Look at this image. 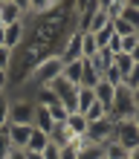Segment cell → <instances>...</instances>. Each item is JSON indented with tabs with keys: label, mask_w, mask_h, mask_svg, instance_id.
<instances>
[{
	"label": "cell",
	"mask_w": 139,
	"mask_h": 159,
	"mask_svg": "<svg viewBox=\"0 0 139 159\" xmlns=\"http://www.w3.org/2000/svg\"><path fill=\"white\" fill-rule=\"evenodd\" d=\"M131 93H133V104H136V107H139V84H136V87H133V90H131Z\"/></svg>",
	"instance_id": "32"
},
{
	"label": "cell",
	"mask_w": 139,
	"mask_h": 159,
	"mask_svg": "<svg viewBox=\"0 0 139 159\" xmlns=\"http://www.w3.org/2000/svg\"><path fill=\"white\" fill-rule=\"evenodd\" d=\"M125 3L127 0H101V9H104V15L110 17V20H119L125 12Z\"/></svg>",
	"instance_id": "15"
},
{
	"label": "cell",
	"mask_w": 139,
	"mask_h": 159,
	"mask_svg": "<svg viewBox=\"0 0 139 159\" xmlns=\"http://www.w3.org/2000/svg\"><path fill=\"white\" fill-rule=\"evenodd\" d=\"M6 159H26V151H21V148H12V151L6 153Z\"/></svg>",
	"instance_id": "30"
},
{
	"label": "cell",
	"mask_w": 139,
	"mask_h": 159,
	"mask_svg": "<svg viewBox=\"0 0 139 159\" xmlns=\"http://www.w3.org/2000/svg\"><path fill=\"white\" fill-rule=\"evenodd\" d=\"M101 151H104V159H127V153H131V151H125L116 139H113V142H107Z\"/></svg>",
	"instance_id": "19"
},
{
	"label": "cell",
	"mask_w": 139,
	"mask_h": 159,
	"mask_svg": "<svg viewBox=\"0 0 139 159\" xmlns=\"http://www.w3.org/2000/svg\"><path fill=\"white\" fill-rule=\"evenodd\" d=\"M113 67H116V72H119V75L125 78L127 72L133 70V58H131V55H122V52H119L116 58H113Z\"/></svg>",
	"instance_id": "20"
},
{
	"label": "cell",
	"mask_w": 139,
	"mask_h": 159,
	"mask_svg": "<svg viewBox=\"0 0 139 159\" xmlns=\"http://www.w3.org/2000/svg\"><path fill=\"white\" fill-rule=\"evenodd\" d=\"M93 38H96V46H99V49H107V43L116 38V35H113V23H107L104 29H99Z\"/></svg>",
	"instance_id": "21"
},
{
	"label": "cell",
	"mask_w": 139,
	"mask_h": 159,
	"mask_svg": "<svg viewBox=\"0 0 139 159\" xmlns=\"http://www.w3.org/2000/svg\"><path fill=\"white\" fill-rule=\"evenodd\" d=\"M136 35H139V29H136Z\"/></svg>",
	"instance_id": "36"
},
{
	"label": "cell",
	"mask_w": 139,
	"mask_h": 159,
	"mask_svg": "<svg viewBox=\"0 0 139 159\" xmlns=\"http://www.w3.org/2000/svg\"><path fill=\"white\" fill-rule=\"evenodd\" d=\"M96 52H99V46H96V38H93L90 32H81V58H84V61H90Z\"/></svg>",
	"instance_id": "17"
},
{
	"label": "cell",
	"mask_w": 139,
	"mask_h": 159,
	"mask_svg": "<svg viewBox=\"0 0 139 159\" xmlns=\"http://www.w3.org/2000/svg\"><path fill=\"white\" fill-rule=\"evenodd\" d=\"M32 127L35 130H41V133H46L49 136L52 133V119H49V113H46V107H35V119H32Z\"/></svg>",
	"instance_id": "10"
},
{
	"label": "cell",
	"mask_w": 139,
	"mask_h": 159,
	"mask_svg": "<svg viewBox=\"0 0 139 159\" xmlns=\"http://www.w3.org/2000/svg\"><path fill=\"white\" fill-rule=\"evenodd\" d=\"M44 159H61V148L49 142V145L44 148Z\"/></svg>",
	"instance_id": "29"
},
{
	"label": "cell",
	"mask_w": 139,
	"mask_h": 159,
	"mask_svg": "<svg viewBox=\"0 0 139 159\" xmlns=\"http://www.w3.org/2000/svg\"><path fill=\"white\" fill-rule=\"evenodd\" d=\"M107 116V110L104 107H101L99 104V101H93V107L87 110V113H84V119H87V125H93V121H101V119H104Z\"/></svg>",
	"instance_id": "24"
},
{
	"label": "cell",
	"mask_w": 139,
	"mask_h": 159,
	"mask_svg": "<svg viewBox=\"0 0 139 159\" xmlns=\"http://www.w3.org/2000/svg\"><path fill=\"white\" fill-rule=\"evenodd\" d=\"M26 159H44V153H29L26 151Z\"/></svg>",
	"instance_id": "33"
},
{
	"label": "cell",
	"mask_w": 139,
	"mask_h": 159,
	"mask_svg": "<svg viewBox=\"0 0 139 159\" xmlns=\"http://www.w3.org/2000/svg\"><path fill=\"white\" fill-rule=\"evenodd\" d=\"M61 61L64 64H72V61H84L81 58V32H72L67 41H64V46H61Z\"/></svg>",
	"instance_id": "7"
},
{
	"label": "cell",
	"mask_w": 139,
	"mask_h": 159,
	"mask_svg": "<svg viewBox=\"0 0 139 159\" xmlns=\"http://www.w3.org/2000/svg\"><path fill=\"white\" fill-rule=\"evenodd\" d=\"M46 113H49V119H52V125H64L67 121V110H64V104H55V107H46Z\"/></svg>",
	"instance_id": "26"
},
{
	"label": "cell",
	"mask_w": 139,
	"mask_h": 159,
	"mask_svg": "<svg viewBox=\"0 0 139 159\" xmlns=\"http://www.w3.org/2000/svg\"><path fill=\"white\" fill-rule=\"evenodd\" d=\"M61 159H78V153L72 151V148H67V145H64V148H61Z\"/></svg>",
	"instance_id": "31"
},
{
	"label": "cell",
	"mask_w": 139,
	"mask_h": 159,
	"mask_svg": "<svg viewBox=\"0 0 139 159\" xmlns=\"http://www.w3.org/2000/svg\"><path fill=\"white\" fill-rule=\"evenodd\" d=\"M93 96H96V101H99V104L107 110V116H110V107H113V96H116V87H110V84L99 81L96 87H93Z\"/></svg>",
	"instance_id": "9"
},
{
	"label": "cell",
	"mask_w": 139,
	"mask_h": 159,
	"mask_svg": "<svg viewBox=\"0 0 139 159\" xmlns=\"http://www.w3.org/2000/svg\"><path fill=\"white\" fill-rule=\"evenodd\" d=\"M127 159H139V148H133V151L127 153Z\"/></svg>",
	"instance_id": "34"
},
{
	"label": "cell",
	"mask_w": 139,
	"mask_h": 159,
	"mask_svg": "<svg viewBox=\"0 0 139 159\" xmlns=\"http://www.w3.org/2000/svg\"><path fill=\"white\" fill-rule=\"evenodd\" d=\"M0 26H3V23H0Z\"/></svg>",
	"instance_id": "37"
},
{
	"label": "cell",
	"mask_w": 139,
	"mask_h": 159,
	"mask_svg": "<svg viewBox=\"0 0 139 159\" xmlns=\"http://www.w3.org/2000/svg\"><path fill=\"white\" fill-rule=\"evenodd\" d=\"M12 58H15V52L6 49V46H0V70L9 72V67H12Z\"/></svg>",
	"instance_id": "27"
},
{
	"label": "cell",
	"mask_w": 139,
	"mask_h": 159,
	"mask_svg": "<svg viewBox=\"0 0 139 159\" xmlns=\"http://www.w3.org/2000/svg\"><path fill=\"white\" fill-rule=\"evenodd\" d=\"M110 23H113V35H116V38H127V35H136V29H133L127 20H122V17H119V20H110Z\"/></svg>",
	"instance_id": "23"
},
{
	"label": "cell",
	"mask_w": 139,
	"mask_h": 159,
	"mask_svg": "<svg viewBox=\"0 0 139 159\" xmlns=\"http://www.w3.org/2000/svg\"><path fill=\"white\" fill-rule=\"evenodd\" d=\"M99 81H101V75H99L96 70H93V64H90V61H81V84H78V87L93 90Z\"/></svg>",
	"instance_id": "11"
},
{
	"label": "cell",
	"mask_w": 139,
	"mask_h": 159,
	"mask_svg": "<svg viewBox=\"0 0 139 159\" xmlns=\"http://www.w3.org/2000/svg\"><path fill=\"white\" fill-rule=\"evenodd\" d=\"M21 20H23L21 0H0V23L9 26V23H21Z\"/></svg>",
	"instance_id": "6"
},
{
	"label": "cell",
	"mask_w": 139,
	"mask_h": 159,
	"mask_svg": "<svg viewBox=\"0 0 139 159\" xmlns=\"http://www.w3.org/2000/svg\"><path fill=\"white\" fill-rule=\"evenodd\" d=\"M6 136H9V145H12V148L26 151L29 136H32V127L29 125H6Z\"/></svg>",
	"instance_id": "8"
},
{
	"label": "cell",
	"mask_w": 139,
	"mask_h": 159,
	"mask_svg": "<svg viewBox=\"0 0 139 159\" xmlns=\"http://www.w3.org/2000/svg\"><path fill=\"white\" fill-rule=\"evenodd\" d=\"M23 35H26V23L23 20L3 26V46H6V49H12V52H17L23 46Z\"/></svg>",
	"instance_id": "5"
},
{
	"label": "cell",
	"mask_w": 139,
	"mask_h": 159,
	"mask_svg": "<svg viewBox=\"0 0 139 159\" xmlns=\"http://www.w3.org/2000/svg\"><path fill=\"white\" fill-rule=\"evenodd\" d=\"M116 142L125 148V151H133V148H139V130L133 125V119L127 121H116Z\"/></svg>",
	"instance_id": "4"
},
{
	"label": "cell",
	"mask_w": 139,
	"mask_h": 159,
	"mask_svg": "<svg viewBox=\"0 0 139 159\" xmlns=\"http://www.w3.org/2000/svg\"><path fill=\"white\" fill-rule=\"evenodd\" d=\"M61 78H64V81H70L72 87H78V84H81V61L64 64V70H61Z\"/></svg>",
	"instance_id": "12"
},
{
	"label": "cell",
	"mask_w": 139,
	"mask_h": 159,
	"mask_svg": "<svg viewBox=\"0 0 139 159\" xmlns=\"http://www.w3.org/2000/svg\"><path fill=\"white\" fill-rule=\"evenodd\" d=\"M67 127H70L72 136H84L87 133V119L81 116V113H70L67 116Z\"/></svg>",
	"instance_id": "14"
},
{
	"label": "cell",
	"mask_w": 139,
	"mask_h": 159,
	"mask_svg": "<svg viewBox=\"0 0 139 159\" xmlns=\"http://www.w3.org/2000/svg\"><path fill=\"white\" fill-rule=\"evenodd\" d=\"M87 139H90L93 145H101V148H104L107 142H113V139H116V121L110 119V116H104L101 121L87 125Z\"/></svg>",
	"instance_id": "3"
},
{
	"label": "cell",
	"mask_w": 139,
	"mask_h": 159,
	"mask_svg": "<svg viewBox=\"0 0 139 159\" xmlns=\"http://www.w3.org/2000/svg\"><path fill=\"white\" fill-rule=\"evenodd\" d=\"M107 23H110V17L104 15V9H101V0H99V12L90 17V23H87V32H90V35H96L99 29H104Z\"/></svg>",
	"instance_id": "16"
},
{
	"label": "cell",
	"mask_w": 139,
	"mask_h": 159,
	"mask_svg": "<svg viewBox=\"0 0 139 159\" xmlns=\"http://www.w3.org/2000/svg\"><path fill=\"white\" fill-rule=\"evenodd\" d=\"M35 101L32 98H9V125H29L35 119Z\"/></svg>",
	"instance_id": "2"
},
{
	"label": "cell",
	"mask_w": 139,
	"mask_h": 159,
	"mask_svg": "<svg viewBox=\"0 0 139 159\" xmlns=\"http://www.w3.org/2000/svg\"><path fill=\"white\" fill-rule=\"evenodd\" d=\"M46 145H49V136L32 127V136H29V145H26V151H29V153H44V148H46Z\"/></svg>",
	"instance_id": "13"
},
{
	"label": "cell",
	"mask_w": 139,
	"mask_h": 159,
	"mask_svg": "<svg viewBox=\"0 0 139 159\" xmlns=\"http://www.w3.org/2000/svg\"><path fill=\"white\" fill-rule=\"evenodd\" d=\"M93 101H96L93 90H87V87H78V107H76V113H81V116H84L87 110L93 107Z\"/></svg>",
	"instance_id": "18"
},
{
	"label": "cell",
	"mask_w": 139,
	"mask_h": 159,
	"mask_svg": "<svg viewBox=\"0 0 139 159\" xmlns=\"http://www.w3.org/2000/svg\"><path fill=\"white\" fill-rule=\"evenodd\" d=\"M122 20H127L133 26V29H139V9L133 6V0H127L125 3V12H122Z\"/></svg>",
	"instance_id": "22"
},
{
	"label": "cell",
	"mask_w": 139,
	"mask_h": 159,
	"mask_svg": "<svg viewBox=\"0 0 139 159\" xmlns=\"http://www.w3.org/2000/svg\"><path fill=\"white\" fill-rule=\"evenodd\" d=\"M136 104H133V93L127 87H116V96H113V107H110V119L113 121H127L133 119L136 113Z\"/></svg>",
	"instance_id": "1"
},
{
	"label": "cell",
	"mask_w": 139,
	"mask_h": 159,
	"mask_svg": "<svg viewBox=\"0 0 139 159\" xmlns=\"http://www.w3.org/2000/svg\"><path fill=\"white\" fill-rule=\"evenodd\" d=\"M12 151V145H9V136H6V127H0V159H6V153Z\"/></svg>",
	"instance_id": "28"
},
{
	"label": "cell",
	"mask_w": 139,
	"mask_h": 159,
	"mask_svg": "<svg viewBox=\"0 0 139 159\" xmlns=\"http://www.w3.org/2000/svg\"><path fill=\"white\" fill-rule=\"evenodd\" d=\"M78 159H104V151H101V145H87L84 151H78Z\"/></svg>",
	"instance_id": "25"
},
{
	"label": "cell",
	"mask_w": 139,
	"mask_h": 159,
	"mask_svg": "<svg viewBox=\"0 0 139 159\" xmlns=\"http://www.w3.org/2000/svg\"><path fill=\"white\" fill-rule=\"evenodd\" d=\"M133 125H136V130H139V110L133 113Z\"/></svg>",
	"instance_id": "35"
}]
</instances>
